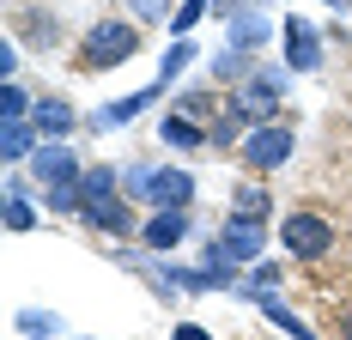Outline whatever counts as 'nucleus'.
Returning a JSON list of instances; mask_svg holds the SVG:
<instances>
[{
  "instance_id": "obj_2",
  "label": "nucleus",
  "mask_w": 352,
  "mask_h": 340,
  "mask_svg": "<svg viewBox=\"0 0 352 340\" xmlns=\"http://www.w3.org/2000/svg\"><path fill=\"white\" fill-rule=\"evenodd\" d=\"M261 243H267V231H261V219H225V231H219V243H207V268H255L261 262Z\"/></svg>"
},
{
  "instance_id": "obj_10",
  "label": "nucleus",
  "mask_w": 352,
  "mask_h": 340,
  "mask_svg": "<svg viewBox=\"0 0 352 340\" xmlns=\"http://www.w3.org/2000/svg\"><path fill=\"white\" fill-rule=\"evenodd\" d=\"M79 213H85V219H91L98 231H109V237H128V231H134V213H128V201H122V195H104V201H85Z\"/></svg>"
},
{
  "instance_id": "obj_23",
  "label": "nucleus",
  "mask_w": 352,
  "mask_h": 340,
  "mask_svg": "<svg viewBox=\"0 0 352 340\" xmlns=\"http://www.w3.org/2000/svg\"><path fill=\"white\" fill-rule=\"evenodd\" d=\"M212 73H219V79H237V73H249V49H225V55L212 61Z\"/></svg>"
},
{
  "instance_id": "obj_4",
  "label": "nucleus",
  "mask_w": 352,
  "mask_h": 340,
  "mask_svg": "<svg viewBox=\"0 0 352 340\" xmlns=\"http://www.w3.org/2000/svg\"><path fill=\"white\" fill-rule=\"evenodd\" d=\"M280 243H285V255H298V262H322L334 249V219H322V213H285Z\"/></svg>"
},
{
  "instance_id": "obj_11",
  "label": "nucleus",
  "mask_w": 352,
  "mask_h": 340,
  "mask_svg": "<svg viewBox=\"0 0 352 340\" xmlns=\"http://www.w3.org/2000/svg\"><path fill=\"white\" fill-rule=\"evenodd\" d=\"M182 237H188V213H152V219H146V231H140L146 249H176Z\"/></svg>"
},
{
  "instance_id": "obj_1",
  "label": "nucleus",
  "mask_w": 352,
  "mask_h": 340,
  "mask_svg": "<svg viewBox=\"0 0 352 340\" xmlns=\"http://www.w3.org/2000/svg\"><path fill=\"white\" fill-rule=\"evenodd\" d=\"M134 49H140V25H128V19H104V25H91V31H85L79 67L109 73V67H122V61H128Z\"/></svg>"
},
{
  "instance_id": "obj_3",
  "label": "nucleus",
  "mask_w": 352,
  "mask_h": 340,
  "mask_svg": "<svg viewBox=\"0 0 352 340\" xmlns=\"http://www.w3.org/2000/svg\"><path fill=\"white\" fill-rule=\"evenodd\" d=\"M285 79H292V67H285V61H274V67H255V73H249V85L231 98V103L249 116V128L274 122V109H280V98H285Z\"/></svg>"
},
{
  "instance_id": "obj_17",
  "label": "nucleus",
  "mask_w": 352,
  "mask_h": 340,
  "mask_svg": "<svg viewBox=\"0 0 352 340\" xmlns=\"http://www.w3.org/2000/svg\"><path fill=\"white\" fill-rule=\"evenodd\" d=\"M36 225V213H31V201H25V182L12 176L6 182V231H31Z\"/></svg>"
},
{
  "instance_id": "obj_29",
  "label": "nucleus",
  "mask_w": 352,
  "mask_h": 340,
  "mask_svg": "<svg viewBox=\"0 0 352 340\" xmlns=\"http://www.w3.org/2000/svg\"><path fill=\"white\" fill-rule=\"evenodd\" d=\"M231 6H243V0H231Z\"/></svg>"
},
{
  "instance_id": "obj_28",
  "label": "nucleus",
  "mask_w": 352,
  "mask_h": 340,
  "mask_svg": "<svg viewBox=\"0 0 352 340\" xmlns=\"http://www.w3.org/2000/svg\"><path fill=\"white\" fill-rule=\"evenodd\" d=\"M328 6H334V12H340V6H352V0H328Z\"/></svg>"
},
{
  "instance_id": "obj_20",
  "label": "nucleus",
  "mask_w": 352,
  "mask_h": 340,
  "mask_svg": "<svg viewBox=\"0 0 352 340\" xmlns=\"http://www.w3.org/2000/svg\"><path fill=\"white\" fill-rule=\"evenodd\" d=\"M19 334L49 340V334H61V316H49V310H25V316H19Z\"/></svg>"
},
{
  "instance_id": "obj_19",
  "label": "nucleus",
  "mask_w": 352,
  "mask_h": 340,
  "mask_svg": "<svg viewBox=\"0 0 352 340\" xmlns=\"http://www.w3.org/2000/svg\"><path fill=\"white\" fill-rule=\"evenodd\" d=\"M195 49H201L195 36H176V49H164V67H158V79L170 85L176 73H182V67H188V61H195Z\"/></svg>"
},
{
  "instance_id": "obj_22",
  "label": "nucleus",
  "mask_w": 352,
  "mask_h": 340,
  "mask_svg": "<svg viewBox=\"0 0 352 340\" xmlns=\"http://www.w3.org/2000/svg\"><path fill=\"white\" fill-rule=\"evenodd\" d=\"M116 182H122V176H116V170H109V164L85 170V201H104V195H116Z\"/></svg>"
},
{
  "instance_id": "obj_21",
  "label": "nucleus",
  "mask_w": 352,
  "mask_h": 340,
  "mask_svg": "<svg viewBox=\"0 0 352 340\" xmlns=\"http://www.w3.org/2000/svg\"><path fill=\"white\" fill-rule=\"evenodd\" d=\"M207 6H212V0H182V6L170 12V31H176V36H188L195 25H201V12H207Z\"/></svg>"
},
{
  "instance_id": "obj_16",
  "label": "nucleus",
  "mask_w": 352,
  "mask_h": 340,
  "mask_svg": "<svg viewBox=\"0 0 352 340\" xmlns=\"http://www.w3.org/2000/svg\"><path fill=\"white\" fill-rule=\"evenodd\" d=\"M231 213H237V219H267L274 201H267V189H261V182H243V189L231 195Z\"/></svg>"
},
{
  "instance_id": "obj_13",
  "label": "nucleus",
  "mask_w": 352,
  "mask_h": 340,
  "mask_svg": "<svg viewBox=\"0 0 352 340\" xmlns=\"http://www.w3.org/2000/svg\"><path fill=\"white\" fill-rule=\"evenodd\" d=\"M255 304H261V316H267V322H274V328H280L285 340H316V328H310L304 316H292V310H285L280 298H274V292H255Z\"/></svg>"
},
{
  "instance_id": "obj_8",
  "label": "nucleus",
  "mask_w": 352,
  "mask_h": 340,
  "mask_svg": "<svg viewBox=\"0 0 352 340\" xmlns=\"http://www.w3.org/2000/svg\"><path fill=\"white\" fill-rule=\"evenodd\" d=\"M158 98H164V79H158V85H140V92H128V98H116L109 109H91V128H122V122L146 116Z\"/></svg>"
},
{
  "instance_id": "obj_27",
  "label": "nucleus",
  "mask_w": 352,
  "mask_h": 340,
  "mask_svg": "<svg viewBox=\"0 0 352 340\" xmlns=\"http://www.w3.org/2000/svg\"><path fill=\"white\" fill-rule=\"evenodd\" d=\"M340 334H346V340H352V304H346V310H340Z\"/></svg>"
},
{
  "instance_id": "obj_14",
  "label": "nucleus",
  "mask_w": 352,
  "mask_h": 340,
  "mask_svg": "<svg viewBox=\"0 0 352 340\" xmlns=\"http://www.w3.org/2000/svg\"><path fill=\"white\" fill-rule=\"evenodd\" d=\"M36 146H43V134H36V122H6V128H0V152H6L12 164H19V158H31Z\"/></svg>"
},
{
  "instance_id": "obj_24",
  "label": "nucleus",
  "mask_w": 352,
  "mask_h": 340,
  "mask_svg": "<svg viewBox=\"0 0 352 340\" xmlns=\"http://www.w3.org/2000/svg\"><path fill=\"white\" fill-rule=\"evenodd\" d=\"M207 109H212V98H207V92H182V98H176V116H195V122H201Z\"/></svg>"
},
{
  "instance_id": "obj_9",
  "label": "nucleus",
  "mask_w": 352,
  "mask_h": 340,
  "mask_svg": "<svg viewBox=\"0 0 352 340\" xmlns=\"http://www.w3.org/2000/svg\"><path fill=\"white\" fill-rule=\"evenodd\" d=\"M31 122H36V134H43V140H67L73 128H79V109H73L67 98H36Z\"/></svg>"
},
{
  "instance_id": "obj_15",
  "label": "nucleus",
  "mask_w": 352,
  "mask_h": 340,
  "mask_svg": "<svg viewBox=\"0 0 352 340\" xmlns=\"http://www.w3.org/2000/svg\"><path fill=\"white\" fill-rule=\"evenodd\" d=\"M158 140H164V146H176V152H188V146H207V128H201L195 116H164Z\"/></svg>"
},
{
  "instance_id": "obj_25",
  "label": "nucleus",
  "mask_w": 352,
  "mask_h": 340,
  "mask_svg": "<svg viewBox=\"0 0 352 340\" xmlns=\"http://www.w3.org/2000/svg\"><path fill=\"white\" fill-rule=\"evenodd\" d=\"M134 12H140V25H152V19H164V0H128Z\"/></svg>"
},
{
  "instance_id": "obj_12",
  "label": "nucleus",
  "mask_w": 352,
  "mask_h": 340,
  "mask_svg": "<svg viewBox=\"0 0 352 340\" xmlns=\"http://www.w3.org/2000/svg\"><path fill=\"white\" fill-rule=\"evenodd\" d=\"M267 36H274V25H267V19H261L255 6H243V12H231V49H249V55H255V49H261Z\"/></svg>"
},
{
  "instance_id": "obj_26",
  "label": "nucleus",
  "mask_w": 352,
  "mask_h": 340,
  "mask_svg": "<svg viewBox=\"0 0 352 340\" xmlns=\"http://www.w3.org/2000/svg\"><path fill=\"white\" fill-rule=\"evenodd\" d=\"M170 340H212V334H207V328H195V322H182V328H176Z\"/></svg>"
},
{
  "instance_id": "obj_6",
  "label": "nucleus",
  "mask_w": 352,
  "mask_h": 340,
  "mask_svg": "<svg viewBox=\"0 0 352 340\" xmlns=\"http://www.w3.org/2000/svg\"><path fill=\"white\" fill-rule=\"evenodd\" d=\"M292 128L285 122H261V128H249V140H243V164L249 170H280L285 158H292Z\"/></svg>"
},
{
  "instance_id": "obj_7",
  "label": "nucleus",
  "mask_w": 352,
  "mask_h": 340,
  "mask_svg": "<svg viewBox=\"0 0 352 340\" xmlns=\"http://www.w3.org/2000/svg\"><path fill=\"white\" fill-rule=\"evenodd\" d=\"M285 67L292 73H316L322 67V31L310 19H285Z\"/></svg>"
},
{
  "instance_id": "obj_18",
  "label": "nucleus",
  "mask_w": 352,
  "mask_h": 340,
  "mask_svg": "<svg viewBox=\"0 0 352 340\" xmlns=\"http://www.w3.org/2000/svg\"><path fill=\"white\" fill-rule=\"evenodd\" d=\"M31 92H25V85H12V79H6V92H0V116H6V122H31Z\"/></svg>"
},
{
  "instance_id": "obj_5",
  "label": "nucleus",
  "mask_w": 352,
  "mask_h": 340,
  "mask_svg": "<svg viewBox=\"0 0 352 340\" xmlns=\"http://www.w3.org/2000/svg\"><path fill=\"white\" fill-rule=\"evenodd\" d=\"M140 201L152 206V213H188L195 206V176L188 170H152L146 176V189H140Z\"/></svg>"
}]
</instances>
